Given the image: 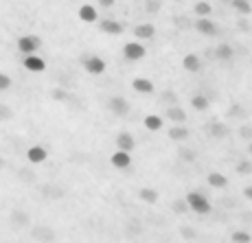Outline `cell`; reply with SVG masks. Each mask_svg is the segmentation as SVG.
Returning a JSON list of instances; mask_svg holds the SVG:
<instances>
[{
    "label": "cell",
    "mask_w": 252,
    "mask_h": 243,
    "mask_svg": "<svg viewBox=\"0 0 252 243\" xmlns=\"http://www.w3.org/2000/svg\"><path fill=\"white\" fill-rule=\"evenodd\" d=\"M189 127L187 125H182V123H178V125H173L171 129H169V138L173 140V143H182V140H187L189 138Z\"/></svg>",
    "instance_id": "obj_15"
},
{
    "label": "cell",
    "mask_w": 252,
    "mask_h": 243,
    "mask_svg": "<svg viewBox=\"0 0 252 243\" xmlns=\"http://www.w3.org/2000/svg\"><path fill=\"white\" fill-rule=\"evenodd\" d=\"M154 35H156V27L152 22H143L134 29V37L136 40H152Z\"/></svg>",
    "instance_id": "obj_12"
},
{
    "label": "cell",
    "mask_w": 252,
    "mask_h": 243,
    "mask_svg": "<svg viewBox=\"0 0 252 243\" xmlns=\"http://www.w3.org/2000/svg\"><path fill=\"white\" fill-rule=\"evenodd\" d=\"M53 96H55V99H60V101H66V99H68V94H66V92H55Z\"/></svg>",
    "instance_id": "obj_34"
},
{
    "label": "cell",
    "mask_w": 252,
    "mask_h": 243,
    "mask_svg": "<svg viewBox=\"0 0 252 243\" xmlns=\"http://www.w3.org/2000/svg\"><path fill=\"white\" fill-rule=\"evenodd\" d=\"M220 2H228L230 4V0H220Z\"/></svg>",
    "instance_id": "obj_40"
},
{
    "label": "cell",
    "mask_w": 252,
    "mask_h": 243,
    "mask_svg": "<svg viewBox=\"0 0 252 243\" xmlns=\"http://www.w3.org/2000/svg\"><path fill=\"white\" fill-rule=\"evenodd\" d=\"M84 68L88 75H103L105 72V61L99 55H90L84 60Z\"/></svg>",
    "instance_id": "obj_5"
},
{
    "label": "cell",
    "mask_w": 252,
    "mask_h": 243,
    "mask_svg": "<svg viewBox=\"0 0 252 243\" xmlns=\"http://www.w3.org/2000/svg\"><path fill=\"white\" fill-rule=\"evenodd\" d=\"M9 88H11V77L4 75V72H0V92L9 90Z\"/></svg>",
    "instance_id": "obj_31"
},
{
    "label": "cell",
    "mask_w": 252,
    "mask_h": 243,
    "mask_svg": "<svg viewBox=\"0 0 252 243\" xmlns=\"http://www.w3.org/2000/svg\"><path fill=\"white\" fill-rule=\"evenodd\" d=\"M187 204H189V208H191L193 213H200V215H208L211 213V202L202 195L200 191H191V193H187Z\"/></svg>",
    "instance_id": "obj_1"
},
{
    "label": "cell",
    "mask_w": 252,
    "mask_h": 243,
    "mask_svg": "<svg viewBox=\"0 0 252 243\" xmlns=\"http://www.w3.org/2000/svg\"><path fill=\"white\" fill-rule=\"evenodd\" d=\"M237 173H239V176H250L252 173V160H239V164H237Z\"/></svg>",
    "instance_id": "obj_26"
},
{
    "label": "cell",
    "mask_w": 252,
    "mask_h": 243,
    "mask_svg": "<svg viewBox=\"0 0 252 243\" xmlns=\"http://www.w3.org/2000/svg\"><path fill=\"white\" fill-rule=\"evenodd\" d=\"M123 55H125V60H129V61H140L147 55V48L140 44V42H127V44L123 46Z\"/></svg>",
    "instance_id": "obj_3"
},
{
    "label": "cell",
    "mask_w": 252,
    "mask_h": 243,
    "mask_svg": "<svg viewBox=\"0 0 252 243\" xmlns=\"http://www.w3.org/2000/svg\"><path fill=\"white\" fill-rule=\"evenodd\" d=\"M182 66H184V70H187V72H197L202 68L200 55H195V53H189V55H184Z\"/></svg>",
    "instance_id": "obj_14"
},
{
    "label": "cell",
    "mask_w": 252,
    "mask_h": 243,
    "mask_svg": "<svg viewBox=\"0 0 252 243\" xmlns=\"http://www.w3.org/2000/svg\"><path fill=\"white\" fill-rule=\"evenodd\" d=\"M164 114H167V119L171 121V123H187V112H184L180 105H171V108H167V112H164Z\"/></svg>",
    "instance_id": "obj_18"
},
{
    "label": "cell",
    "mask_w": 252,
    "mask_h": 243,
    "mask_svg": "<svg viewBox=\"0 0 252 243\" xmlns=\"http://www.w3.org/2000/svg\"><path fill=\"white\" fill-rule=\"evenodd\" d=\"M208 134H211L213 138H224V136L228 134V129H226V125H221V123H211L208 125Z\"/></svg>",
    "instance_id": "obj_24"
},
{
    "label": "cell",
    "mask_w": 252,
    "mask_h": 243,
    "mask_svg": "<svg viewBox=\"0 0 252 243\" xmlns=\"http://www.w3.org/2000/svg\"><path fill=\"white\" fill-rule=\"evenodd\" d=\"M213 57L220 60V61H230L232 57H235V48H232L230 44H220L215 51H213Z\"/></svg>",
    "instance_id": "obj_16"
},
{
    "label": "cell",
    "mask_w": 252,
    "mask_h": 243,
    "mask_svg": "<svg viewBox=\"0 0 252 243\" xmlns=\"http://www.w3.org/2000/svg\"><path fill=\"white\" fill-rule=\"evenodd\" d=\"M239 136L244 140H252V125H241V127H239Z\"/></svg>",
    "instance_id": "obj_32"
},
{
    "label": "cell",
    "mask_w": 252,
    "mask_h": 243,
    "mask_svg": "<svg viewBox=\"0 0 252 243\" xmlns=\"http://www.w3.org/2000/svg\"><path fill=\"white\" fill-rule=\"evenodd\" d=\"M2 167H4V160H2V158H0V169H2Z\"/></svg>",
    "instance_id": "obj_39"
},
{
    "label": "cell",
    "mask_w": 252,
    "mask_h": 243,
    "mask_svg": "<svg viewBox=\"0 0 252 243\" xmlns=\"http://www.w3.org/2000/svg\"><path fill=\"white\" fill-rule=\"evenodd\" d=\"M24 68H27L29 72H42L46 68V61L42 60V57H37L35 53H33V55H24Z\"/></svg>",
    "instance_id": "obj_9"
},
{
    "label": "cell",
    "mask_w": 252,
    "mask_h": 243,
    "mask_svg": "<svg viewBox=\"0 0 252 243\" xmlns=\"http://www.w3.org/2000/svg\"><path fill=\"white\" fill-rule=\"evenodd\" d=\"M244 195H246V199H252V184L244 188Z\"/></svg>",
    "instance_id": "obj_35"
},
{
    "label": "cell",
    "mask_w": 252,
    "mask_h": 243,
    "mask_svg": "<svg viewBox=\"0 0 252 243\" xmlns=\"http://www.w3.org/2000/svg\"><path fill=\"white\" fill-rule=\"evenodd\" d=\"M96 2H99V7L110 9V7H114V2H116V0H96Z\"/></svg>",
    "instance_id": "obj_33"
},
{
    "label": "cell",
    "mask_w": 252,
    "mask_h": 243,
    "mask_svg": "<svg viewBox=\"0 0 252 243\" xmlns=\"http://www.w3.org/2000/svg\"><path fill=\"white\" fill-rule=\"evenodd\" d=\"M208 105H211V103H208V99H206L204 94H195V96L191 99V108L197 110V112H204Z\"/></svg>",
    "instance_id": "obj_23"
},
{
    "label": "cell",
    "mask_w": 252,
    "mask_h": 243,
    "mask_svg": "<svg viewBox=\"0 0 252 243\" xmlns=\"http://www.w3.org/2000/svg\"><path fill=\"white\" fill-rule=\"evenodd\" d=\"M180 160H184V162H195V152H193V149H180Z\"/></svg>",
    "instance_id": "obj_28"
},
{
    "label": "cell",
    "mask_w": 252,
    "mask_h": 243,
    "mask_svg": "<svg viewBox=\"0 0 252 243\" xmlns=\"http://www.w3.org/2000/svg\"><path fill=\"white\" fill-rule=\"evenodd\" d=\"M173 211H176L178 215H182V213H187V211H189V204H187V199H176V202H173Z\"/></svg>",
    "instance_id": "obj_29"
},
{
    "label": "cell",
    "mask_w": 252,
    "mask_h": 243,
    "mask_svg": "<svg viewBox=\"0 0 252 243\" xmlns=\"http://www.w3.org/2000/svg\"><path fill=\"white\" fill-rule=\"evenodd\" d=\"M232 9H235L239 16H250L252 13V2L250 0H230Z\"/></svg>",
    "instance_id": "obj_21"
},
{
    "label": "cell",
    "mask_w": 252,
    "mask_h": 243,
    "mask_svg": "<svg viewBox=\"0 0 252 243\" xmlns=\"http://www.w3.org/2000/svg\"><path fill=\"white\" fill-rule=\"evenodd\" d=\"M182 235H184V237H193V230H191V228H184Z\"/></svg>",
    "instance_id": "obj_37"
},
{
    "label": "cell",
    "mask_w": 252,
    "mask_h": 243,
    "mask_svg": "<svg viewBox=\"0 0 252 243\" xmlns=\"http://www.w3.org/2000/svg\"><path fill=\"white\" fill-rule=\"evenodd\" d=\"M134 147H136L134 134H129V132H121V134H116V149H121V152H132Z\"/></svg>",
    "instance_id": "obj_8"
},
{
    "label": "cell",
    "mask_w": 252,
    "mask_h": 243,
    "mask_svg": "<svg viewBox=\"0 0 252 243\" xmlns=\"http://www.w3.org/2000/svg\"><path fill=\"white\" fill-rule=\"evenodd\" d=\"M158 9H160V0H147L145 2V11L147 13H156Z\"/></svg>",
    "instance_id": "obj_30"
},
{
    "label": "cell",
    "mask_w": 252,
    "mask_h": 243,
    "mask_svg": "<svg viewBox=\"0 0 252 243\" xmlns=\"http://www.w3.org/2000/svg\"><path fill=\"white\" fill-rule=\"evenodd\" d=\"M138 197L143 199V202H147V204H156L158 202V191L156 188H152V186H143L138 191Z\"/></svg>",
    "instance_id": "obj_22"
},
{
    "label": "cell",
    "mask_w": 252,
    "mask_h": 243,
    "mask_svg": "<svg viewBox=\"0 0 252 243\" xmlns=\"http://www.w3.org/2000/svg\"><path fill=\"white\" fill-rule=\"evenodd\" d=\"M239 27H241V29H244V31H250V24H248V22H246V20H239Z\"/></svg>",
    "instance_id": "obj_36"
},
{
    "label": "cell",
    "mask_w": 252,
    "mask_h": 243,
    "mask_svg": "<svg viewBox=\"0 0 252 243\" xmlns=\"http://www.w3.org/2000/svg\"><path fill=\"white\" fill-rule=\"evenodd\" d=\"M99 31L105 33V35H121V33H123V24L119 20H101Z\"/></svg>",
    "instance_id": "obj_11"
},
{
    "label": "cell",
    "mask_w": 252,
    "mask_h": 243,
    "mask_svg": "<svg viewBox=\"0 0 252 243\" xmlns=\"http://www.w3.org/2000/svg\"><path fill=\"white\" fill-rule=\"evenodd\" d=\"M208 184H211L213 188H226L228 186V178L226 176H221L220 171H213V173H208Z\"/></svg>",
    "instance_id": "obj_19"
},
{
    "label": "cell",
    "mask_w": 252,
    "mask_h": 243,
    "mask_svg": "<svg viewBox=\"0 0 252 243\" xmlns=\"http://www.w3.org/2000/svg\"><path fill=\"white\" fill-rule=\"evenodd\" d=\"M132 88L138 92V94H152L154 92V84L152 79H145V77H136V79L132 81Z\"/></svg>",
    "instance_id": "obj_17"
},
{
    "label": "cell",
    "mask_w": 252,
    "mask_h": 243,
    "mask_svg": "<svg viewBox=\"0 0 252 243\" xmlns=\"http://www.w3.org/2000/svg\"><path fill=\"white\" fill-rule=\"evenodd\" d=\"M110 162H112V167H116V169H129L132 167V155H129V152L116 149V152L110 155Z\"/></svg>",
    "instance_id": "obj_6"
},
{
    "label": "cell",
    "mask_w": 252,
    "mask_h": 243,
    "mask_svg": "<svg viewBox=\"0 0 252 243\" xmlns=\"http://www.w3.org/2000/svg\"><path fill=\"white\" fill-rule=\"evenodd\" d=\"M213 13V7H211V2H195V16L197 18H208Z\"/></svg>",
    "instance_id": "obj_25"
},
{
    "label": "cell",
    "mask_w": 252,
    "mask_h": 243,
    "mask_svg": "<svg viewBox=\"0 0 252 243\" xmlns=\"http://www.w3.org/2000/svg\"><path fill=\"white\" fill-rule=\"evenodd\" d=\"M143 125L149 129V132H160L162 129V119L160 116H156V114H147L143 119Z\"/></svg>",
    "instance_id": "obj_20"
},
{
    "label": "cell",
    "mask_w": 252,
    "mask_h": 243,
    "mask_svg": "<svg viewBox=\"0 0 252 243\" xmlns=\"http://www.w3.org/2000/svg\"><path fill=\"white\" fill-rule=\"evenodd\" d=\"M77 16H79V20H81V22L92 24V22H96V18H99V13H96V9L92 7V4H81V7H79V11H77Z\"/></svg>",
    "instance_id": "obj_13"
},
{
    "label": "cell",
    "mask_w": 252,
    "mask_h": 243,
    "mask_svg": "<svg viewBox=\"0 0 252 243\" xmlns=\"http://www.w3.org/2000/svg\"><path fill=\"white\" fill-rule=\"evenodd\" d=\"M108 108L116 116H127L129 114V101L125 96H110Z\"/></svg>",
    "instance_id": "obj_4"
},
{
    "label": "cell",
    "mask_w": 252,
    "mask_h": 243,
    "mask_svg": "<svg viewBox=\"0 0 252 243\" xmlns=\"http://www.w3.org/2000/svg\"><path fill=\"white\" fill-rule=\"evenodd\" d=\"M195 31L197 33H202V35H217V31H220V29H217V24L213 22V20H208V18H197L195 20Z\"/></svg>",
    "instance_id": "obj_7"
},
{
    "label": "cell",
    "mask_w": 252,
    "mask_h": 243,
    "mask_svg": "<svg viewBox=\"0 0 252 243\" xmlns=\"http://www.w3.org/2000/svg\"><path fill=\"white\" fill-rule=\"evenodd\" d=\"M46 158H48V152L42 147V145H33V147H29V152H27V160H29V162L42 164Z\"/></svg>",
    "instance_id": "obj_10"
},
{
    "label": "cell",
    "mask_w": 252,
    "mask_h": 243,
    "mask_svg": "<svg viewBox=\"0 0 252 243\" xmlns=\"http://www.w3.org/2000/svg\"><path fill=\"white\" fill-rule=\"evenodd\" d=\"M42 42L37 35H22L20 40H18V51L22 53V55H33L35 51H40Z\"/></svg>",
    "instance_id": "obj_2"
},
{
    "label": "cell",
    "mask_w": 252,
    "mask_h": 243,
    "mask_svg": "<svg viewBox=\"0 0 252 243\" xmlns=\"http://www.w3.org/2000/svg\"><path fill=\"white\" fill-rule=\"evenodd\" d=\"M232 241L235 243H250V235L246 230H237V232H232Z\"/></svg>",
    "instance_id": "obj_27"
},
{
    "label": "cell",
    "mask_w": 252,
    "mask_h": 243,
    "mask_svg": "<svg viewBox=\"0 0 252 243\" xmlns=\"http://www.w3.org/2000/svg\"><path fill=\"white\" fill-rule=\"evenodd\" d=\"M248 153L252 155V140H248Z\"/></svg>",
    "instance_id": "obj_38"
}]
</instances>
